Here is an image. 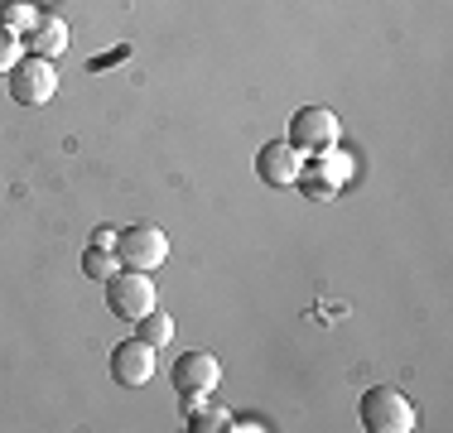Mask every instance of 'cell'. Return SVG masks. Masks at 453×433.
<instances>
[{
  "instance_id": "1",
  "label": "cell",
  "mask_w": 453,
  "mask_h": 433,
  "mask_svg": "<svg viewBox=\"0 0 453 433\" xmlns=\"http://www.w3.org/2000/svg\"><path fill=\"white\" fill-rule=\"evenodd\" d=\"M366 433H410L415 429V405L395 385H372L357 405Z\"/></svg>"
},
{
  "instance_id": "2",
  "label": "cell",
  "mask_w": 453,
  "mask_h": 433,
  "mask_svg": "<svg viewBox=\"0 0 453 433\" xmlns=\"http://www.w3.org/2000/svg\"><path fill=\"white\" fill-rule=\"evenodd\" d=\"M116 255H121L126 270H140V275L159 270V265L169 260V236H165V226H155V222L126 226V232L116 236Z\"/></svg>"
},
{
  "instance_id": "3",
  "label": "cell",
  "mask_w": 453,
  "mask_h": 433,
  "mask_svg": "<svg viewBox=\"0 0 453 433\" xmlns=\"http://www.w3.org/2000/svg\"><path fill=\"white\" fill-rule=\"evenodd\" d=\"M338 140H342V125L328 106H304V111H295V121H289V145H295L299 155H333Z\"/></svg>"
},
{
  "instance_id": "4",
  "label": "cell",
  "mask_w": 453,
  "mask_h": 433,
  "mask_svg": "<svg viewBox=\"0 0 453 433\" xmlns=\"http://www.w3.org/2000/svg\"><path fill=\"white\" fill-rule=\"evenodd\" d=\"M106 308L126 323H140L150 308H159V294H155V279L140 275V270H126V275H111L106 279Z\"/></svg>"
},
{
  "instance_id": "5",
  "label": "cell",
  "mask_w": 453,
  "mask_h": 433,
  "mask_svg": "<svg viewBox=\"0 0 453 433\" xmlns=\"http://www.w3.org/2000/svg\"><path fill=\"white\" fill-rule=\"evenodd\" d=\"M5 78H10V96H15L19 106H49L53 92H58V72H53V63L39 58V53L19 58Z\"/></svg>"
},
{
  "instance_id": "6",
  "label": "cell",
  "mask_w": 453,
  "mask_h": 433,
  "mask_svg": "<svg viewBox=\"0 0 453 433\" xmlns=\"http://www.w3.org/2000/svg\"><path fill=\"white\" fill-rule=\"evenodd\" d=\"M174 390H179V399H193V395H212L222 381V361L208 352V346H193V352H183L179 361H174Z\"/></svg>"
},
{
  "instance_id": "7",
  "label": "cell",
  "mask_w": 453,
  "mask_h": 433,
  "mask_svg": "<svg viewBox=\"0 0 453 433\" xmlns=\"http://www.w3.org/2000/svg\"><path fill=\"white\" fill-rule=\"evenodd\" d=\"M155 366H159V352L150 342H116V352H111V376H116V385H150L155 381Z\"/></svg>"
},
{
  "instance_id": "8",
  "label": "cell",
  "mask_w": 453,
  "mask_h": 433,
  "mask_svg": "<svg viewBox=\"0 0 453 433\" xmlns=\"http://www.w3.org/2000/svg\"><path fill=\"white\" fill-rule=\"evenodd\" d=\"M256 173H261V183H271V188H295V183L304 179V155H299L289 140H271V145L256 155Z\"/></svg>"
},
{
  "instance_id": "9",
  "label": "cell",
  "mask_w": 453,
  "mask_h": 433,
  "mask_svg": "<svg viewBox=\"0 0 453 433\" xmlns=\"http://www.w3.org/2000/svg\"><path fill=\"white\" fill-rule=\"evenodd\" d=\"M25 43H29V53H39V58L53 63L63 49H68V25H63L58 15H39L35 29L25 34Z\"/></svg>"
},
{
  "instance_id": "10",
  "label": "cell",
  "mask_w": 453,
  "mask_h": 433,
  "mask_svg": "<svg viewBox=\"0 0 453 433\" xmlns=\"http://www.w3.org/2000/svg\"><path fill=\"white\" fill-rule=\"evenodd\" d=\"M183 414H188V429L193 433H222V429H232V409H222V405L203 409V395L183 399Z\"/></svg>"
},
{
  "instance_id": "11",
  "label": "cell",
  "mask_w": 453,
  "mask_h": 433,
  "mask_svg": "<svg viewBox=\"0 0 453 433\" xmlns=\"http://www.w3.org/2000/svg\"><path fill=\"white\" fill-rule=\"evenodd\" d=\"M140 342H150L159 352V346H169L174 342V318H169L165 308H150L145 318H140Z\"/></svg>"
},
{
  "instance_id": "12",
  "label": "cell",
  "mask_w": 453,
  "mask_h": 433,
  "mask_svg": "<svg viewBox=\"0 0 453 433\" xmlns=\"http://www.w3.org/2000/svg\"><path fill=\"white\" fill-rule=\"evenodd\" d=\"M35 19H39V5H29V0H5V5H0V25L15 29L19 39L35 29Z\"/></svg>"
},
{
  "instance_id": "13",
  "label": "cell",
  "mask_w": 453,
  "mask_h": 433,
  "mask_svg": "<svg viewBox=\"0 0 453 433\" xmlns=\"http://www.w3.org/2000/svg\"><path fill=\"white\" fill-rule=\"evenodd\" d=\"M116 265H121V255L111 251V246H88V251H82V270H88L92 279H111L116 275Z\"/></svg>"
},
{
  "instance_id": "14",
  "label": "cell",
  "mask_w": 453,
  "mask_h": 433,
  "mask_svg": "<svg viewBox=\"0 0 453 433\" xmlns=\"http://www.w3.org/2000/svg\"><path fill=\"white\" fill-rule=\"evenodd\" d=\"M19 58H25V39H19L15 29H5V25H0V78H5V72L15 68Z\"/></svg>"
},
{
  "instance_id": "15",
  "label": "cell",
  "mask_w": 453,
  "mask_h": 433,
  "mask_svg": "<svg viewBox=\"0 0 453 433\" xmlns=\"http://www.w3.org/2000/svg\"><path fill=\"white\" fill-rule=\"evenodd\" d=\"M92 246H111V251H116V226H96Z\"/></svg>"
},
{
  "instance_id": "16",
  "label": "cell",
  "mask_w": 453,
  "mask_h": 433,
  "mask_svg": "<svg viewBox=\"0 0 453 433\" xmlns=\"http://www.w3.org/2000/svg\"><path fill=\"white\" fill-rule=\"evenodd\" d=\"M29 5H53V0H29Z\"/></svg>"
}]
</instances>
